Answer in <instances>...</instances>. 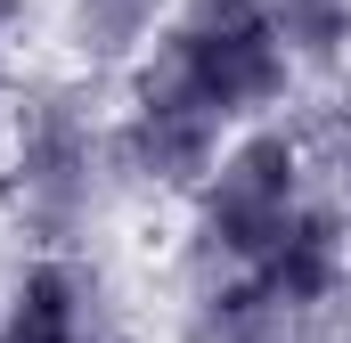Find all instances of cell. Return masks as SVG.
I'll use <instances>...</instances> for the list:
<instances>
[{
	"label": "cell",
	"instance_id": "cell-1",
	"mask_svg": "<svg viewBox=\"0 0 351 343\" xmlns=\"http://www.w3.org/2000/svg\"><path fill=\"white\" fill-rule=\"evenodd\" d=\"M106 139H114V180H123L131 196L188 204V196L213 180L221 147L237 139V123H229L221 106H204V98L147 49V58L114 82V123H106Z\"/></svg>",
	"mask_w": 351,
	"mask_h": 343
},
{
	"label": "cell",
	"instance_id": "cell-2",
	"mask_svg": "<svg viewBox=\"0 0 351 343\" xmlns=\"http://www.w3.org/2000/svg\"><path fill=\"white\" fill-rule=\"evenodd\" d=\"M156 58H164L180 82L204 98V106H221L237 131H245V123H269V115H286L294 90H302V66H294L286 41L269 33V8H262V16H229V25L172 16V25L156 33Z\"/></svg>",
	"mask_w": 351,
	"mask_h": 343
},
{
	"label": "cell",
	"instance_id": "cell-3",
	"mask_svg": "<svg viewBox=\"0 0 351 343\" xmlns=\"http://www.w3.org/2000/svg\"><path fill=\"white\" fill-rule=\"evenodd\" d=\"M98 286L74 254L33 246L0 278V343H98Z\"/></svg>",
	"mask_w": 351,
	"mask_h": 343
},
{
	"label": "cell",
	"instance_id": "cell-4",
	"mask_svg": "<svg viewBox=\"0 0 351 343\" xmlns=\"http://www.w3.org/2000/svg\"><path fill=\"white\" fill-rule=\"evenodd\" d=\"M269 33L302 66V82H343L351 74V0H262Z\"/></svg>",
	"mask_w": 351,
	"mask_h": 343
},
{
	"label": "cell",
	"instance_id": "cell-5",
	"mask_svg": "<svg viewBox=\"0 0 351 343\" xmlns=\"http://www.w3.org/2000/svg\"><path fill=\"white\" fill-rule=\"evenodd\" d=\"M98 343H123V335H98Z\"/></svg>",
	"mask_w": 351,
	"mask_h": 343
}]
</instances>
